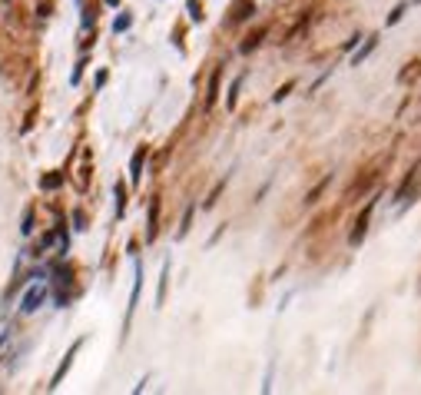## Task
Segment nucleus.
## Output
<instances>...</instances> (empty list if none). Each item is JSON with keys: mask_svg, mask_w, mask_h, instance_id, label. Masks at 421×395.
<instances>
[{"mask_svg": "<svg viewBox=\"0 0 421 395\" xmlns=\"http://www.w3.org/2000/svg\"><path fill=\"white\" fill-rule=\"evenodd\" d=\"M368 216H372V203L362 209V216H358V222H355V232H351V246H358L365 239V230H368Z\"/></svg>", "mask_w": 421, "mask_h": 395, "instance_id": "obj_1", "label": "nucleus"}, {"mask_svg": "<svg viewBox=\"0 0 421 395\" xmlns=\"http://www.w3.org/2000/svg\"><path fill=\"white\" fill-rule=\"evenodd\" d=\"M408 73H405V70H401V83H415L421 77V60H415V63H408Z\"/></svg>", "mask_w": 421, "mask_h": 395, "instance_id": "obj_2", "label": "nucleus"}, {"mask_svg": "<svg viewBox=\"0 0 421 395\" xmlns=\"http://www.w3.org/2000/svg\"><path fill=\"white\" fill-rule=\"evenodd\" d=\"M375 40H378V37H372V40H368V44H365L362 50H358V54H355V57H351V67H355V63H362V60L368 57V54H372V46H375Z\"/></svg>", "mask_w": 421, "mask_h": 395, "instance_id": "obj_3", "label": "nucleus"}, {"mask_svg": "<svg viewBox=\"0 0 421 395\" xmlns=\"http://www.w3.org/2000/svg\"><path fill=\"white\" fill-rule=\"evenodd\" d=\"M405 11H408V7H405V4H398L395 11H391V17H388V23H398V20H401V13H405Z\"/></svg>", "mask_w": 421, "mask_h": 395, "instance_id": "obj_4", "label": "nucleus"}]
</instances>
